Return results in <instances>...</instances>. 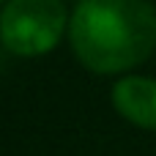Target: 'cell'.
I'll return each instance as SVG.
<instances>
[{
  "label": "cell",
  "instance_id": "cell-4",
  "mask_svg": "<svg viewBox=\"0 0 156 156\" xmlns=\"http://www.w3.org/2000/svg\"><path fill=\"white\" fill-rule=\"evenodd\" d=\"M3 3H5V0H0V5H3Z\"/></svg>",
  "mask_w": 156,
  "mask_h": 156
},
{
  "label": "cell",
  "instance_id": "cell-3",
  "mask_svg": "<svg viewBox=\"0 0 156 156\" xmlns=\"http://www.w3.org/2000/svg\"><path fill=\"white\" fill-rule=\"evenodd\" d=\"M110 101L126 123L156 134V77L121 74L110 90Z\"/></svg>",
  "mask_w": 156,
  "mask_h": 156
},
{
  "label": "cell",
  "instance_id": "cell-1",
  "mask_svg": "<svg viewBox=\"0 0 156 156\" xmlns=\"http://www.w3.org/2000/svg\"><path fill=\"white\" fill-rule=\"evenodd\" d=\"M69 47L82 69L121 77L156 52V5L148 0H77Z\"/></svg>",
  "mask_w": 156,
  "mask_h": 156
},
{
  "label": "cell",
  "instance_id": "cell-2",
  "mask_svg": "<svg viewBox=\"0 0 156 156\" xmlns=\"http://www.w3.org/2000/svg\"><path fill=\"white\" fill-rule=\"evenodd\" d=\"M71 11L63 0H5L0 5V44L16 58H44L69 33Z\"/></svg>",
  "mask_w": 156,
  "mask_h": 156
}]
</instances>
